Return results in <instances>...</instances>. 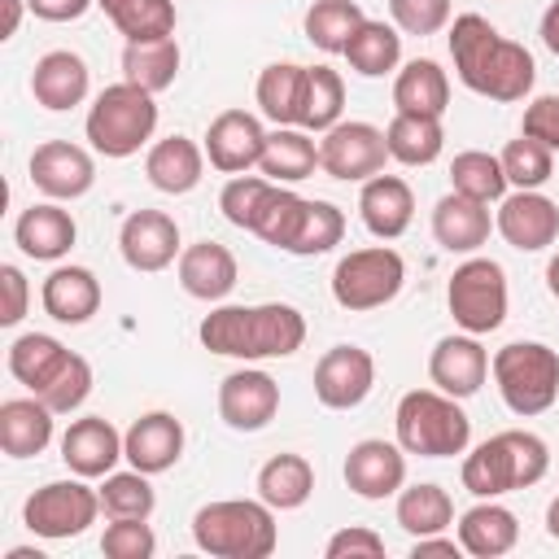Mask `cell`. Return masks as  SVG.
<instances>
[{
    "instance_id": "e575fe53",
    "label": "cell",
    "mask_w": 559,
    "mask_h": 559,
    "mask_svg": "<svg viewBox=\"0 0 559 559\" xmlns=\"http://www.w3.org/2000/svg\"><path fill=\"white\" fill-rule=\"evenodd\" d=\"M301 92H306V66H297V61H271L253 87L262 118H271L275 127H297Z\"/></svg>"
},
{
    "instance_id": "f907efd6",
    "label": "cell",
    "mask_w": 559,
    "mask_h": 559,
    "mask_svg": "<svg viewBox=\"0 0 559 559\" xmlns=\"http://www.w3.org/2000/svg\"><path fill=\"white\" fill-rule=\"evenodd\" d=\"M100 550H105V559H153L157 537H153L148 520H109L100 533Z\"/></svg>"
},
{
    "instance_id": "6da1fadb",
    "label": "cell",
    "mask_w": 559,
    "mask_h": 559,
    "mask_svg": "<svg viewBox=\"0 0 559 559\" xmlns=\"http://www.w3.org/2000/svg\"><path fill=\"white\" fill-rule=\"evenodd\" d=\"M450 57H454V74L467 92L498 100V105H515L533 92L537 79V61L524 44L507 39L489 17L480 13H459L450 26Z\"/></svg>"
},
{
    "instance_id": "ffe728a7",
    "label": "cell",
    "mask_w": 559,
    "mask_h": 559,
    "mask_svg": "<svg viewBox=\"0 0 559 559\" xmlns=\"http://www.w3.org/2000/svg\"><path fill=\"white\" fill-rule=\"evenodd\" d=\"M122 454V432L105 419V415H83L74 419L66 432H61V463L74 472V476H87V480H105L114 467H118Z\"/></svg>"
},
{
    "instance_id": "680465c9",
    "label": "cell",
    "mask_w": 559,
    "mask_h": 559,
    "mask_svg": "<svg viewBox=\"0 0 559 559\" xmlns=\"http://www.w3.org/2000/svg\"><path fill=\"white\" fill-rule=\"evenodd\" d=\"M537 35H542V44L559 57V0H550L546 4V13H542V26H537Z\"/></svg>"
},
{
    "instance_id": "f35d334b",
    "label": "cell",
    "mask_w": 559,
    "mask_h": 559,
    "mask_svg": "<svg viewBox=\"0 0 559 559\" xmlns=\"http://www.w3.org/2000/svg\"><path fill=\"white\" fill-rule=\"evenodd\" d=\"M66 358H70V349H66L57 336H48V332H22V336L9 345V371H13V380L26 384L31 393H39V389L61 371Z\"/></svg>"
},
{
    "instance_id": "603a6c76",
    "label": "cell",
    "mask_w": 559,
    "mask_h": 559,
    "mask_svg": "<svg viewBox=\"0 0 559 559\" xmlns=\"http://www.w3.org/2000/svg\"><path fill=\"white\" fill-rule=\"evenodd\" d=\"M87 87H92V70H87V61H83L79 52H70V48L44 52V57L35 61V70H31V96H35L44 109H52V114H66V109L83 105V100H87Z\"/></svg>"
},
{
    "instance_id": "6125c7cd",
    "label": "cell",
    "mask_w": 559,
    "mask_h": 559,
    "mask_svg": "<svg viewBox=\"0 0 559 559\" xmlns=\"http://www.w3.org/2000/svg\"><path fill=\"white\" fill-rule=\"evenodd\" d=\"M546 288H550V297L559 301V253L546 262Z\"/></svg>"
},
{
    "instance_id": "9c48e42d",
    "label": "cell",
    "mask_w": 559,
    "mask_h": 559,
    "mask_svg": "<svg viewBox=\"0 0 559 559\" xmlns=\"http://www.w3.org/2000/svg\"><path fill=\"white\" fill-rule=\"evenodd\" d=\"M445 306L454 323L472 336H489L507 323V271L493 258H467L445 284Z\"/></svg>"
},
{
    "instance_id": "f5cc1de1",
    "label": "cell",
    "mask_w": 559,
    "mask_h": 559,
    "mask_svg": "<svg viewBox=\"0 0 559 559\" xmlns=\"http://www.w3.org/2000/svg\"><path fill=\"white\" fill-rule=\"evenodd\" d=\"M520 135H528V140L546 144L550 153L559 148V96H555V92H546V96H533V100L524 105V122H520Z\"/></svg>"
},
{
    "instance_id": "8fae6325",
    "label": "cell",
    "mask_w": 559,
    "mask_h": 559,
    "mask_svg": "<svg viewBox=\"0 0 559 559\" xmlns=\"http://www.w3.org/2000/svg\"><path fill=\"white\" fill-rule=\"evenodd\" d=\"M384 162H389V144H384V131L371 122L341 118L319 140V170L341 183H367L371 175L384 170Z\"/></svg>"
},
{
    "instance_id": "8d00e7d4",
    "label": "cell",
    "mask_w": 559,
    "mask_h": 559,
    "mask_svg": "<svg viewBox=\"0 0 559 559\" xmlns=\"http://www.w3.org/2000/svg\"><path fill=\"white\" fill-rule=\"evenodd\" d=\"M384 144H389V157L402 166H432L445 148V131H441V118L393 114L384 127Z\"/></svg>"
},
{
    "instance_id": "484cf974",
    "label": "cell",
    "mask_w": 559,
    "mask_h": 559,
    "mask_svg": "<svg viewBox=\"0 0 559 559\" xmlns=\"http://www.w3.org/2000/svg\"><path fill=\"white\" fill-rule=\"evenodd\" d=\"M493 231V218H489V205L485 201H472L463 192H445L437 205H432V236L445 253H476Z\"/></svg>"
},
{
    "instance_id": "94428289",
    "label": "cell",
    "mask_w": 559,
    "mask_h": 559,
    "mask_svg": "<svg viewBox=\"0 0 559 559\" xmlns=\"http://www.w3.org/2000/svg\"><path fill=\"white\" fill-rule=\"evenodd\" d=\"M546 533L559 542V493L550 498V507H546Z\"/></svg>"
},
{
    "instance_id": "7bdbcfd3",
    "label": "cell",
    "mask_w": 559,
    "mask_h": 559,
    "mask_svg": "<svg viewBox=\"0 0 559 559\" xmlns=\"http://www.w3.org/2000/svg\"><path fill=\"white\" fill-rule=\"evenodd\" d=\"M450 188L454 192H463V197H472V201H502L507 197V170H502V162L493 157V153H485V148H467V153H459L454 162H450Z\"/></svg>"
},
{
    "instance_id": "bcb514c9",
    "label": "cell",
    "mask_w": 559,
    "mask_h": 559,
    "mask_svg": "<svg viewBox=\"0 0 559 559\" xmlns=\"http://www.w3.org/2000/svg\"><path fill=\"white\" fill-rule=\"evenodd\" d=\"M341 236H345V214H341V205H332V201H306V214H301V227H297L288 253L314 258V253L336 249Z\"/></svg>"
},
{
    "instance_id": "ac0fdd59",
    "label": "cell",
    "mask_w": 559,
    "mask_h": 559,
    "mask_svg": "<svg viewBox=\"0 0 559 559\" xmlns=\"http://www.w3.org/2000/svg\"><path fill=\"white\" fill-rule=\"evenodd\" d=\"M489 376V349L480 345V336L472 332H454V336H441L428 354V380L450 393V397H476L480 384Z\"/></svg>"
},
{
    "instance_id": "b9f144b4",
    "label": "cell",
    "mask_w": 559,
    "mask_h": 559,
    "mask_svg": "<svg viewBox=\"0 0 559 559\" xmlns=\"http://www.w3.org/2000/svg\"><path fill=\"white\" fill-rule=\"evenodd\" d=\"M341 109H345V83L332 66H306V92H301V118L297 127L301 131H328L341 122Z\"/></svg>"
},
{
    "instance_id": "83f0119b",
    "label": "cell",
    "mask_w": 559,
    "mask_h": 559,
    "mask_svg": "<svg viewBox=\"0 0 559 559\" xmlns=\"http://www.w3.org/2000/svg\"><path fill=\"white\" fill-rule=\"evenodd\" d=\"M515 542H520V520L498 498H480L476 507H467L459 515V546H463V555L498 559V555L515 550Z\"/></svg>"
},
{
    "instance_id": "52a82bcc",
    "label": "cell",
    "mask_w": 559,
    "mask_h": 559,
    "mask_svg": "<svg viewBox=\"0 0 559 559\" xmlns=\"http://www.w3.org/2000/svg\"><path fill=\"white\" fill-rule=\"evenodd\" d=\"M502 406L520 419H533L559 402V349L542 341H511L489 358Z\"/></svg>"
},
{
    "instance_id": "681fc988",
    "label": "cell",
    "mask_w": 559,
    "mask_h": 559,
    "mask_svg": "<svg viewBox=\"0 0 559 559\" xmlns=\"http://www.w3.org/2000/svg\"><path fill=\"white\" fill-rule=\"evenodd\" d=\"M87 393H92V362L83 358V354H70L66 362H61V371L35 393L44 406H52L57 415H70V411H79L83 402H87Z\"/></svg>"
},
{
    "instance_id": "d4e9b609",
    "label": "cell",
    "mask_w": 559,
    "mask_h": 559,
    "mask_svg": "<svg viewBox=\"0 0 559 559\" xmlns=\"http://www.w3.org/2000/svg\"><path fill=\"white\" fill-rule=\"evenodd\" d=\"M13 240H17V249H22L26 258H35V262H57V258H66V253L74 249L79 223H74L70 210H61L57 201H39V205H31V210L17 214Z\"/></svg>"
},
{
    "instance_id": "4dcf8cb0",
    "label": "cell",
    "mask_w": 559,
    "mask_h": 559,
    "mask_svg": "<svg viewBox=\"0 0 559 559\" xmlns=\"http://www.w3.org/2000/svg\"><path fill=\"white\" fill-rule=\"evenodd\" d=\"M445 105H450V74L432 57H415L397 70V79H393V109L397 114L441 118Z\"/></svg>"
},
{
    "instance_id": "816d5d0a",
    "label": "cell",
    "mask_w": 559,
    "mask_h": 559,
    "mask_svg": "<svg viewBox=\"0 0 559 559\" xmlns=\"http://www.w3.org/2000/svg\"><path fill=\"white\" fill-rule=\"evenodd\" d=\"M389 17L402 35H437L450 22V0H389Z\"/></svg>"
},
{
    "instance_id": "7c38bea8",
    "label": "cell",
    "mask_w": 559,
    "mask_h": 559,
    "mask_svg": "<svg viewBox=\"0 0 559 559\" xmlns=\"http://www.w3.org/2000/svg\"><path fill=\"white\" fill-rule=\"evenodd\" d=\"M493 231L520 253H542L546 245L559 240V205L537 188H515L498 201Z\"/></svg>"
},
{
    "instance_id": "5b68a950",
    "label": "cell",
    "mask_w": 559,
    "mask_h": 559,
    "mask_svg": "<svg viewBox=\"0 0 559 559\" xmlns=\"http://www.w3.org/2000/svg\"><path fill=\"white\" fill-rule=\"evenodd\" d=\"M393 432L406 454L419 459H454L472 441V419L459 397L441 389H411L393 411Z\"/></svg>"
},
{
    "instance_id": "f546056e",
    "label": "cell",
    "mask_w": 559,
    "mask_h": 559,
    "mask_svg": "<svg viewBox=\"0 0 559 559\" xmlns=\"http://www.w3.org/2000/svg\"><path fill=\"white\" fill-rule=\"evenodd\" d=\"M144 175H148V183H153L157 192L183 197V192H192V188L201 183V175H205V148H201L197 140H188V135H166V140H157V144L148 148Z\"/></svg>"
},
{
    "instance_id": "836d02e7",
    "label": "cell",
    "mask_w": 559,
    "mask_h": 559,
    "mask_svg": "<svg viewBox=\"0 0 559 559\" xmlns=\"http://www.w3.org/2000/svg\"><path fill=\"white\" fill-rule=\"evenodd\" d=\"M314 493V467L306 454H271L258 467V498L275 511H297Z\"/></svg>"
},
{
    "instance_id": "d6986e66",
    "label": "cell",
    "mask_w": 559,
    "mask_h": 559,
    "mask_svg": "<svg viewBox=\"0 0 559 559\" xmlns=\"http://www.w3.org/2000/svg\"><path fill=\"white\" fill-rule=\"evenodd\" d=\"M345 485L367 498V502H384L406 485V450L397 441H380L367 437L358 445H349L345 454Z\"/></svg>"
},
{
    "instance_id": "3957f363",
    "label": "cell",
    "mask_w": 559,
    "mask_h": 559,
    "mask_svg": "<svg viewBox=\"0 0 559 559\" xmlns=\"http://www.w3.org/2000/svg\"><path fill=\"white\" fill-rule=\"evenodd\" d=\"M546 467H550L546 441L528 428H507V432H493L489 441H480L463 459L459 480L472 498H502V493L537 485L546 476Z\"/></svg>"
},
{
    "instance_id": "2e32d148",
    "label": "cell",
    "mask_w": 559,
    "mask_h": 559,
    "mask_svg": "<svg viewBox=\"0 0 559 559\" xmlns=\"http://www.w3.org/2000/svg\"><path fill=\"white\" fill-rule=\"evenodd\" d=\"M280 411V384L262 367H240L218 384V419L231 432H262Z\"/></svg>"
},
{
    "instance_id": "e0dca14e",
    "label": "cell",
    "mask_w": 559,
    "mask_h": 559,
    "mask_svg": "<svg viewBox=\"0 0 559 559\" xmlns=\"http://www.w3.org/2000/svg\"><path fill=\"white\" fill-rule=\"evenodd\" d=\"M31 183L48 201H79L96 183V162L87 148H79L70 140H44L31 153Z\"/></svg>"
},
{
    "instance_id": "7dc6e473",
    "label": "cell",
    "mask_w": 559,
    "mask_h": 559,
    "mask_svg": "<svg viewBox=\"0 0 559 559\" xmlns=\"http://www.w3.org/2000/svg\"><path fill=\"white\" fill-rule=\"evenodd\" d=\"M271 188H275V179H266V175H231V179L223 183V192H218L223 218H227L231 227H240V231H253V223H258V214H262Z\"/></svg>"
},
{
    "instance_id": "9f6ffc18",
    "label": "cell",
    "mask_w": 559,
    "mask_h": 559,
    "mask_svg": "<svg viewBox=\"0 0 559 559\" xmlns=\"http://www.w3.org/2000/svg\"><path fill=\"white\" fill-rule=\"evenodd\" d=\"M96 0H26V9L39 22H79Z\"/></svg>"
},
{
    "instance_id": "cb8c5ba5",
    "label": "cell",
    "mask_w": 559,
    "mask_h": 559,
    "mask_svg": "<svg viewBox=\"0 0 559 559\" xmlns=\"http://www.w3.org/2000/svg\"><path fill=\"white\" fill-rule=\"evenodd\" d=\"M358 218L376 240H397L415 218V192L402 175H371L358 192Z\"/></svg>"
},
{
    "instance_id": "277c9868",
    "label": "cell",
    "mask_w": 559,
    "mask_h": 559,
    "mask_svg": "<svg viewBox=\"0 0 559 559\" xmlns=\"http://www.w3.org/2000/svg\"><path fill=\"white\" fill-rule=\"evenodd\" d=\"M192 542L197 550L214 555V559H266L280 542L275 528V507H266L262 498H218L205 502L192 515Z\"/></svg>"
},
{
    "instance_id": "d6a6232c",
    "label": "cell",
    "mask_w": 559,
    "mask_h": 559,
    "mask_svg": "<svg viewBox=\"0 0 559 559\" xmlns=\"http://www.w3.org/2000/svg\"><path fill=\"white\" fill-rule=\"evenodd\" d=\"M319 166V144L310 140V131L301 127H275L266 131V148H262V162L258 170L275 183H301L310 179Z\"/></svg>"
},
{
    "instance_id": "5bb4252c",
    "label": "cell",
    "mask_w": 559,
    "mask_h": 559,
    "mask_svg": "<svg viewBox=\"0 0 559 559\" xmlns=\"http://www.w3.org/2000/svg\"><path fill=\"white\" fill-rule=\"evenodd\" d=\"M118 253L131 271H166L170 262H179L183 245H179V223L166 210H131L118 227Z\"/></svg>"
},
{
    "instance_id": "ee69618b",
    "label": "cell",
    "mask_w": 559,
    "mask_h": 559,
    "mask_svg": "<svg viewBox=\"0 0 559 559\" xmlns=\"http://www.w3.org/2000/svg\"><path fill=\"white\" fill-rule=\"evenodd\" d=\"M157 507V493L148 485V472H109L100 485V511L105 520H148Z\"/></svg>"
},
{
    "instance_id": "74e56055",
    "label": "cell",
    "mask_w": 559,
    "mask_h": 559,
    "mask_svg": "<svg viewBox=\"0 0 559 559\" xmlns=\"http://www.w3.org/2000/svg\"><path fill=\"white\" fill-rule=\"evenodd\" d=\"M179 74V44L175 35H162V39H140V44H127L122 48V79L144 87V92H166Z\"/></svg>"
},
{
    "instance_id": "9a60e30c",
    "label": "cell",
    "mask_w": 559,
    "mask_h": 559,
    "mask_svg": "<svg viewBox=\"0 0 559 559\" xmlns=\"http://www.w3.org/2000/svg\"><path fill=\"white\" fill-rule=\"evenodd\" d=\"M376 384V358L362 345H332L314 362V397L328 411H354Z\"/></svg>"
},
{
    "instance_id": "1f68e13d",
    "label": "cell",
    "mask_w": 559,
    "mask_h": 559,
    "mask_svg": "<svg viewBox=\"0 0 559 559\" xmlns=\"http://www.w3.org/2000/svg\"><path fill=\"white\" fill-rule=\"evenodd\" d=\"M341 57L349 61L354 74H362V79H384V74H393V70L402 66V31H397L393 22L367 17V22L349 35V44H345Z\"/></svg>"
},
{
    "instance_id": "44dd1931",
    "label": "cell",
    "mask_w": 559,
    "mask_h": 559,
    "mask_svg": "<svg viewBox=\"0 0 559 559\" xmlns=\"http://www.w3.org/2000/svg\"><path fill=\"white\" fill-rule=\"evenodd\" d=\"M122 454L131 467L157 476L170 472L183 454V424L170 411H148L140 419H131V428L122 432Z\"/></svg>"
},
{
    "instance_id": "8992f818",
    "label": "cell",
    "mask_w": 559,
    "mask_h": 559,
    "mask_svg": "<svg viewBox=\"0 0 559 559\" xmlns=\"http://www.w3.org/2000/svg\"><path fill=\"white\" fill-rule=\"evenodd\" d=\"M83 131H87V144L100 157L122 162V157L140 153L153 140V131H157V100H153V92H144V87L127 83V79L109 83L92 100Z\"/></svg>"
},
{
    "instance_id": "f6af8a7d",
    "label": "cell",
    "mask_w": 559,
    "mask_h": 559,
    "mask_svg": "<svg viewBox=\"0 0 559 559\" xmlns=\"http://www.w3.org/2000/svg\"><path fill=\"white\" fill-rule=\"evenodd\" d=\"M306 201H310V197H297L293 188L275 183L271 197H266V205H262V214H258V223H253V236L266 240L271 249H284V253H288V249H293V236H297V227H301Z\"/></svg>"
},
{
    "instance_id": "f1b7e54d",
    "label": "cell",
    "mask_w": 559,
    "mask_h": 559,
    "mask_svg": "<svg viewBox=\"0 0 559 559\" xmlns=\"http://www.w3.org/2000/svg\"><path fill=\"white\" fill-rule=\"evenodd\" d=\"M52 419L57 411L44 406L35 393L31 397H9L0 402V450L9 459H35L52 445Z\"/></svg>"
},
{
    "instance_id": "4fadbf2b",
    "label": "cell",
    "mask_w": 559,
    "mask_h": 559,
    "mask_svg": "<svg viewBox=\"0 0 559 559\" xmlns=\"http://www.w3.org/2000/svg\"><path fill=\"white\" fill-rule=\"evenodd\" d=\"M205 162L218 175H249L262 162L266 148V127L258 114L249 109H223L210 127H205Z\"/></svg>"
},
{
    "instance_id": "c3c4849f",
    "label": "cell",
    "mask_w": 559,
    "mask_h": 559,
    "mask_svg": "<svg viewBox=\"0 0 559 559\" xmlns=\"http://www.w3.org/2000/svg\"><path fill=\"white\" fill-rule=\"evenodd\" d=\"M498 162H502V170H507V183H511V188H542V183L555 175L550 148H546V144H537V140H528V135L511 140V144L498 153Z\"/></svg>"
},
{
    "instance_id": "7a4b0ae2",
    "label": "cell",
    "mask_w": 559,
    "mask_h": 559,
    "mask_svg": "<svg viewBox=\"0 0 559 559\" xmlns=\"http://www.w3.org/2000/svg\"><path fill=\"white\" fill-rule=\"evenodd\" d=\"M201 345L223 358L262 362V358H288L306 341V314L288 301H262V306H214L201 328Z\"/></svg>"
},
{
    "instance_id": "30bf717a",
    "label": "cell",
    "mask_w": 559,
    "mask_h": 559,
    "mask_svg": "<svg viewBox=\"0 0 559 559\" xmlns=\"http://www.w3.org/2000/svg\"><path fill=\"white\" fill-rule=\"evenodd\" d=\"M96 515H100V489H92L87 476L48 480L22 502V524L44 542H70L87 533Z\"/></svg>"
},
{
    "instance_id": "7402d4cb",
    "label": "cell",
    "mask_w": 559,
    "mask_h": 559,
    "mask_svg": "<svg viewBox=\"0 0 559 559\" xmlns=\"http://www.w3.org/2000/svg\"><path fill=\"white\" fill-rule=\"evenodd\" d=\"M179 288L197 301H223L236 280H240V266H236V253L218 240H197V245H183L179 262Z\"/></svg>"
},
{
    "instance_id": "91938a15",
    "label": "cell",
    "mask_w": 559,
    "mask_h": 559,
    "mask_svg": "<svg viewBox=\"0 0 559 559\" xmlns=\"http://www.w3.org/2000/svg\"><path fill=\"white\" fill-rule=\"evenodd\" d=\"M0 4H4V26H0V39H13V35H17L22 4H26V0H0Z\"/></svg>"
},
{
    "instance_id": "db71d44e",
    "label": "cell",
    "mask_w": 559,
    "mask_h": 559,
    "mask_svg": "<svg viewBox=\"0 0 559 559\" xmlns=\"http://www.w3.org/2000/svg\"><path fill=\"white\" fill-rule=\"evenodd\" d=\"M323 555H328V559H380V555H384V537H380L376 528L354 524V528L332 533L328 546H323Z\"/></svg>"
},
{
    "instance_id": "d590c367",
    "label": "cell",
    "mask_w": 559,
    "mask_h": 559,
    "mask_svg": "<svg viewBox=\"0 0 559 559\" xmlns=\"http://www.w3.org/2000/svg\"><path fill=\"white\" fill-rule=\"evenodd\" d=\"M397 528L411 533V537H428V533H445L454 524V502L441 485L432 480H419V485H402L397 489Z\"/></svg>"
},
{
    "instance_id": "6f0895ef",
    "label": "cell",
    "mask_w": 559,
    "mask_h": 559,
    "mask_svg": "<svg viewBox=\"0 0 559 559\" xmlns=\"http://www.w3.org/2000/svg\"><path fill=\"white\" fill-rule=\"evenodd\" d=\"M424 555H450V559H459V555H463V546H459L454 537L428 533V537H415V546H411V559H424Z\"/></svg>"
},
{
    "instance_id": "11a10c76",
    "label": "cell",
    "mask_w": 559,
    "mask_h": 559,
    "mask_svg": "<svg viewBox=\"0 0 559 559\" xmlns=\"http://www.w3.org/2000/svg\"><path fill=\"white\" fill-rule=\"evenodd\" d=\"M0 284H4V310H0V323L4 328H17L26 319V301H31V284L22 275V266L4 262L0 266Z\"/></svg>"
},
{
    "instance_id": "60d3db41",
    "label": "cell",
    "mask_w": 559,
    "mask_h": 559,
    "mask_svg": "<svg viewBox=\"0 0 559 559\" xmlns=\"http://www.w3.org/2000/svg\"><path fill=\"white\" fill-rule=\"evenodd\" d=\"M367 22V13L358 9V0H314L301 17L306 26V39L319 48V52H345L349 35Z\"/></svg>"
},
{
    "instance_id": "ba28073f",
    "label": "cell",
    "mask_w": 559,
    "mask_h": 559,
    "mask_svg": "<svg viewBox=\"0 0 559 559\" xmlns=\"http://www.w3.org/2000/svg\"><path fill=\"white\" fill-rule=\"evenodd\" d=\"M406 284V262L397 249L389 245H367V249H349L336 266H332V297L341 310L362 314V310H380L389 306Z\"/></svg>"
},
{
    "instance_id": "ab89813d",
    "label": "cell",
    "mask_w": 559,
    "mask_h": 559,
    "mask_svg": "<svg viewBox=\"0 0 559 559\" xmlns=\"http://www.w3.org/2000/svg\"><path fill=\"white\" fill-rule=\"evenodd\" d=\"M127 44L175 35V0H96Z\"/></svg>"
},
{
    "instance_id": "4316f807",
    "label": "cell",
    "mask_w": 559,
    "mask_h": 559,
    "mask_svg": "<svg viewBox=\"0 0 559 559\" xmlns=\"http://www.w3.org/2000/svg\"><path fill=\"white\" fill-rule=\"evenodd\" d=\"M39 301H44V314L57 319V323H87L96 310H100V280L87 271V266H52L44 288H39Z\"/></svg>"
}]
</instances>
